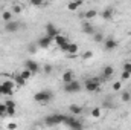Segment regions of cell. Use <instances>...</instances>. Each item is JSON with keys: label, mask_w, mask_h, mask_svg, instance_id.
Listing matches in <instances>:
<instances>
[{"label": "cell", "mask_w": 131, "mask_h": 130, "mask_svg": "<svg viewBox=\"0 0 131 130\" xmlns=\"http://www.w3.org/2000/svg\"><path fill=\"white\" fill-rule=\"evenodd\" d=\"M93 40H95L96 43H104L105 37H104V34H102V32H95V34H93Z\"/></svg>", "instance_id": "obj_21"}, {"label": "cell", "mask_w": 131, "mask_h": 130, "mask_svg": "<svg viewBox=\"0 0 131 130\" xmlns=\"http://www.w3.org/2000/svg\"><path fill=\"white\" fill-rule=\"evenodd\" d=\"M75 78H73V73L72 72H64V75H63V81L64 83H70V81H73Z\"/></svg>", "instance_id": "obj_23"}, {"label": "cell", "mask_w": 131, "mask_h": 130, "mask_svg": "<svg viewBox=\"0 0 131 130\" xmlns=\"http://www.w3.org/2000/svg\"><path fill=\"white\" fill-rule=\"evenodd\" d=\"M64 90L67 94H78V92L81 90V84H79V81H76V80H73V81H70V83H64Z\"/></svg>", "instance_id": "obj_5"}, {"label": "cell", "mask_w": 131, "mask_h": 130, "mask_svg": "<svg viewBox=\"0 0 131 130\" xmlns=\"http://www.w3.org/2000/svg\"><path fill=\"white\" fill-rule=\"evenodd\" d=\"M52 98H53V94L49 92V90H40V92H37V94L34 95V99H35L37 103H41V104L49 103Z\"/></svg>", "instance_id": "obj_4"}, {"label": "cell", "mask_w": 131, "mask_h": 130, "mask_svg": "<svg viewBox=\"0 0 131 130\" xmlns=\"http://www.w3.org/2000/svg\"><path fill=\"white\" fill-rule=\"evenodd\" d=\"M2 18L5 20V23H6V22H9V20H12V12H9V11H3Z\"/></svg>", "instance_id": "obj_25"}, {"label": "cell", "mask_w": 131, "mask_h": 130, "mask_svg": "<svg viewBox=\"0 0 131 130\" xmlns=\"http://www.w3.org/2000/svg\"><path fill=\"white\" fill-rule=\"evenodd\" d=\"M130 78H131V73H130V72L122 70V73H121V81H125V80H130Z\"/></svg>", "instance_id": "obj_27"}, {"label": "cell", "mask_w": 131, "mask_h": 130, "mask_svg": "<svg viewBox=\"0 0 131 130\" xmlns=\"http://www.w3.org/2000/svg\"><path fill=\"white\" fill-rule=\"evenodd\" d=\"M63 124H66L69 129H75V130H79L82 129L84 126H82V123L78 119V116H64V121H63Z\"/></svg>", "instance_id": "obj_2"}, {"label": "cell", "mask_w": 131, "mask_h": 130, "mask_svg": "<svg viewBox=\"0 0 131 130\" xmlns=\"http://www.w3.org/2000/svg\"><path fill=\"white\" fill-rule=\"evenodd\" d=\"M25 67H26V69H29L32 73H37V72L40 70V66H38V63H37V61H34V60H26Z\"/></svg>", "instance_id": "obj_10"}, {"label": "cell", "mask_w": 131, "mask_h": 130, "mask_svg": "<svg viewBox=\"0 0 131 130\" xmlns=\"http://www.w3.org/2000/svg\"><path fill=\"white\" fill-rule=\"evenodd\" d=\"M52 43H53V38L49 37V35H44V37H41V38L38 40L37 46H38V48H43V49H47Z\"/></svg>", "instance_id": "obj_6"}, {"label": "cell", "mask_w": 131, "mask_h": 130, "mask_svg": "<svg viewBox=\"0 0 131 130\" xmlns=\"http://www.w3.org/2000/svg\"><path fill=\"white\" fill-rule=\"evenodd\" d=\"M101 115H102V106H98V107L92 109V116L93 118H101Z\"/></svg>", "instance_id": "obj_20"}, {"label": "cell", "mask_w": 131, "mask_h": 130, "mask_svg": "<svg viewBox=\"0 0 131 130\" xmlns=\"http://www.w3.org/2000/svg\"><path fill=\"white\" fill-rule=\"evenodd\" d=\"M82 32L87 34V35H93V34H95L93 25H90V22H84V25H82Z\"/></svg>", "instance_id": "obj_13"}, {"label": "cell", "mask_w": 131, "mask_h": 130, "mask_svg": "<svg viewBox=\"0 0 131 130\" xmlns=\"http://www.w3.org/2000/svg\"><path fill=\"white\" fill-rule=\"evenodd\" d=\"M5 104H6V115H9V116H14V115H15L17 104H15L12 99H8V101H5Z\"/></svg>", "instance_id": "obj_8"}, {"label": "cell", "mask_w": 131, "mask_h": 130, "mask_svg": "<svg viewBox=\"0 0 131 130\" xmlns=\"http://www.w3.org/2000/svg\"><path fill=\"white\" fill-rule=\"evenodd\" d=\"M58 34H60V31H58V28H57L53 23H49V25H46V35H49V37L55 38Z\"/></svg>", "instance_id": "obj_9"}, {"label": "cell", "mask_w": 131, "mask_h": 130, "mask_svg": "<svg viewBox=\"0 0 131 130\" xmlns=\"http://www.w3.org/2000/svg\"><path fill=\"white\" fill-rule=\"evenodd\" d=\"M2 86H3L5 89H11V90H14V87H15V81H9V80H6V81L2 83Z\"/></svg>", "instance_id": "obj_22"}, {"label": "cell", "mask_w": 131, "mask_h": 130, "mask_svg": "<svg viewBox=\"0 0 131 130\" xmlns=\"http://www.w3.org/2000/svg\"><path fill=\"white\" fill-rule=\"evenodd\" d=\"M20 73H21V77H23L25 80H29V78H31V77L34 75V73L31 72V70H29V69H23V70H21Z\"/></svg>", "instance_id": "obj_26"}, {"label": "cell", "mask_w": 131, "mask_h": 130, "mask_svg": "<svg viewBox=\"0 0 131 130\" xmlns=\"http://www.w3.org/2000/svg\"><path fill=\"white\" fill-rule=\"evenodd\" d=\"M44 2H46V0H29V3H31L32 6H43Z\"/></svg>", "instance_id": "obj_29"}, {"label": "cell", "mask_w": 131, "mask_h": 130, "mask_svg": "<svg viewBox=\"0 0 131 130\" xmlns=\"http://www.w3.org/2000/svg\"><path fill=\"white\" fill-rule=\"evenodd\" d=\"M0 112H2V115L5 116L6 115V104L3 103V104H0Z\"/></svg>", "instance_id": "obj_34"}, {"label": "cell", "mask_w": 131, "mask_h": 130, "mask_svg": "<svg viewBox=\"0 0 131 130\" xmlns=\"http://www.w3.org/2000/svg\"><path fill=\"white\" fill-rule=\"evenodd\" d=\"M121 98H122V101H124V103H128V101H131V94H128V92H124Z\"/></svg>", "instance_id": "obj_30"}, {"label": "cell", "mask_w": 131, "mask_h": 130, "mask_svg": "<svg viewBox=\"0 0 131 130\" xmlns=\"http://www.w3.org/2000/svg\"><path fill=\"white\" fill-rule=\"evenodd\" d=\"M63 121H64V115H60V113H53V115H49V116H46L44 118V123H46V126H60V124H63Z\"/></svg>", "instance_id": "obj_3"}, {"label": "cell", "mask_w": 131, "mask_h": 130, "mask_svg": "<svg viewBox=\"0 0 131 130\" xmlns=\"http://www.w3.org/2000/svg\"><path fill=\"white\" fill-rule=\"evenodd\" d=\"M69 110H70V113L75 115V116H79V115L82 113V107L78 106V104H70V106H69Z\"/></svg>", "instance_id": "obj_12"}, {"label": "cell", "mask_w": 131, "mask_h": 130, "mask_svg": "<svg viewBox=\"0 0 131 130\" xmlns=\"http://www.w3.org/2000/svg\"><path fill=\"white\" fill-rule=\"evenodd\" d=\"M121 89H122V81H114L113 83V90L114 92H119Z\"/></svg>", "instance_id": "obj_28"}, {"label": "cell", "mask_w": 131, "mask_h": 130, "mask_svg": "<svg viewBox=\"0 0 131 130\" xmlns=\"http://www.w3.org/2000/svg\"><path fill=\"white\" fill-rule=\"evenodd\" d=\"M104 48L107 51H114L117 48V41L114 38H107V40H104Z\"/></svg>", "instance_id": "obj_11"}, {"label": "cell", "mask_w": 131, "mask_h": 130, "mask_svg": "<svg viewBox=\"0 0 131 130\" xmlns=\"http://www.w3.org/2000/svg\"><path fill=\"white\" fill-rule=\"evenodd\" d=\"M44 72H46V73H49V72H50V66H49V64L44 67Z\"/></svg>", "instance_id": "obj_38"}, {"label": "cell", "mask_w": 131, "mask_h": 130, "mask_svg": "<svg viewBox=\"0 0 131 130\" xmlns=\"http://www.w3.org/2000/svg\"><path fill=\"white\" fill-rule=\"evenodd\" d=\"M92 57H93V52H92V51H87V52H84V55H82L84 60H89V58H92Z\"/></svg>", "instance_id": "obj_31"}, {"label": "cell", "mask_w": 131, "mask_h": 130, "mask_svg": "<svg viewBox=\"0 0 131 130\" xmlns=\"http://www.w3.org/2000/svg\"><path fill=\"white\" fill-rule=\"evenodd\" d=\"M113 15H114V9L113 8H107V9L102 11V18L104 20H111Z\"/></svg>", "instance_id": "obj_15"}, {"label": "cell", "mask_w": 131, "mask_h": 130, "mask_svg": "<svg viewBox=\"0 0 131 130\" xmlns=\"http://www.w3.org/2000/svg\"><path fill=\"white\" fill-rule=\"evenodd\" d=\"M12 12H15V14H20V12H21V6H18V5H14V6H12Z\"/></svg>", "instance_id": "obj_32"}, {"label": "cell", "mask_w": 131, "mask_h": 130, "mask_svg": "<svg viewBox=\"0 0 131 130\" xmlns=\"http://www.w3.org/2000/svg\"><path fill=\"white\" fill-rule=\"evenodd\" d=\"M78 49H79V46L76 43H69V49L66 54H78Z\"/></svg>", "instance_id": "obj_19"}, {"label": "cell", "mask_w": 131, "mask_h": 130, "mask_svg": "<svg viewBox=\"0 0 131 130\" xmlns=\"http://www.w3.org/2000/svg\"><path fill=\"white\" fill-rule=\"evenodd\" d=\"M101 78H90V80H85L84 83V87L87 92H99L101 90Z\"/></svg>", "instance_id": "obj_1"}, {"label": "cell", "mask_w": 131, "mask_h": 130, "mask_svg": "<svg viewBox=\"0 0 131 130\" xmlns=\"http://www.w3.org/2000/svg\"><path fill=\"white\" fill-rule=\"evenodd\" d=\"M0 95H3V87H2V84H0Z\"/></svg>", "instance_id": "obj_39"}, {"label": "cell", "mask_w": 131, "mask_h": 130, "mask_svg": "<svg viewBox=\"0 0 131 130\" xmlns=\"http://www.w3.org/2000/svg\"><path fill=\"white\" fill-rule=\"evenodd\" d=\"M53 41H55V44H58V46L66 44V43H70V41L67 40V37H66V35H61V34H58V35L53 38Z\"/></svg>", "instance_id": "obj_16"}, {"label": "cell", "mask_w": 131, "mask_h": 130, "mask_svg": "<svg viewBox=\"0 0 131 130\" xmlns=\"http://www.w3.org/2000/svg\"><path fill=\"white\" fill-rule=\"evenodd\" d=\"M122 69L131 73V63H124V67H122Z\"/></svg>", "instance_id": "obj_33"}, {"label": "cell", "mask_w": 131, "mask_h": 130, "mask_svg": "<svg viewBox=\"0 0 131 130\" xmlns=\"http://www.w3.org/2000/svg\"><path fill=\"white\" fill-rule=\"evenodd\" d=\"M2 116H3V115H2V112H0V118H2Z\"/></svg>", "instance_id": "obj_40"}, {"label": "cell", "mask_w": 131, "mask_h": 130, "mask_svg": "<svg viewBox=\"0 0 131 130\" xmlns=\"http://www.w3.org/2000/svg\"><path fill=\"white\" fill-rule=\"evenodd\" d=\"M8 129H17V124L15 123H9L8 124Z\"/></svg>", "instance_id": "obj_37"}, {"label": "cell", "mask_w": 131, "mask_h": 130, "mask_svg": "<svg viewBox=\"0 0 131 130\" xmlns=\"http://www.w3.org/2000/svg\"><path fill=\"white\" fill-rule=\"evenodd\" d=\"M96 14H98V12H96L95 9H89V11L84 14V17H85L87 20H90V18H95V17H96Z\"/></svg>", "instance_id": "obj_24"}, {"label": "cell", "mask_w": 131, "mask_h": 130, "mask_svg": "<svg viewBox=\"0 0 131 130\" xmlns=\"http://www.w3.org/2000/svg\"><path fill=\"white\" fill-rule=\"evenodd\" d=\"M81 3H82L81 0H75V2H70V3L67 5V9H69V11H76V9L81 6Z\"/></svg>", "instance_id": "obj_18"}, {"label": "cell", "mask_w": 131, "mask_h": 130, "mask_svg": "<svg viewBox=\"0 0 131 130\" xmlns=\"http://www.w3.org/2000/svg\"><path fill=\"white\" fill-rule=\"evenodd\" d=\"M28 51H29V52H31V54H34V52H35V51H37V44H31V46H29V48H28Z\"/></svg>", "instance_id": "obj_35"}, {"label": "cell", "mask_w": 131, "mask_h": 130, "mask_svg": "<svg viewBox=\"0 0 131 130\" xmlns=\"http://www.w3.org/2000/svg\"><path fill=\"white\" fill-rule=\"evenodd\" d=\"M113 73H114V67H113V66H105V67L102 69V78H104V80H105V78H110Z\"/></svg>", "instance_id": "obj_14"}, {"label": "cell", "mask_w": 131, "mask_h": 130, "mask_svg": "<svg viewBox=\"0 0 131 130\" xmlns=\"http://www.w3.org/2000/svg\"><path fill=\"white\" fill-rule=\"evenodd\" d=\"M18 28H20L18 22L9 20V22H6V23H5V31H6V32H17V31H18Z\"/></svg>", "instance_id": "obj_7"}, {"label": "cell", "mask_w": 131, "mask_h": 130, "mask_svg": "<svg viewBox=\"0 0 131 130\" xmlns=\"http://www.w3.org/2000/svg\"><path fill=\"white\" fill-rule=\"evenodd\" d=\"M14 81H15L17 86H25L28 80H25V78L21 77V73H15V75H14Z\"/></svg>", "instance_id": "obj_17"}, {"label": "cell", "mask_w": 131, "mask_h": 130, "mask_svg": "<svg viewBox=\"0 0 131 130\" xmlns=\"http://www.w3.org/2000/svg\"><path fill=\"white\" fill-rule=\"evenodd\" d=\"M102 107H105V109H111L113 106H111V103H108V101H105V103L102 104Z\"/></svg>", "instance_id": "obj_36"}]
</instances>
